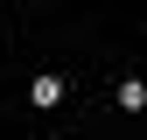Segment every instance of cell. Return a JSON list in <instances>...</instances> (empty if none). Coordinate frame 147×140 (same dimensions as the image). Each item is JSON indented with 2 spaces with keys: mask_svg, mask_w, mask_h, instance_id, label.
I'll use <instances>...</instances> for the list:
<instances>
[{
  "mask_svg": "<svg viewBox=\"0 0 147 140\" xmlns=\"http://www.w3.org/2000/svg\"><path fill=\"white\" fill-rule=\"evenodd\" d=\"M35 105H42V112L63 105V77H35Z\"/></svg>",
  "mask_w": 147,
  "mask_h": 140,
  "instance_id": "1",
  "label": "cell"
}]
</instances>
